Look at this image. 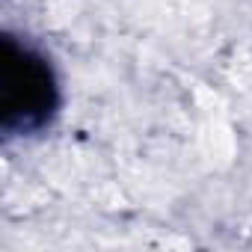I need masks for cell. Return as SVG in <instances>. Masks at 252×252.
Listing matches in <instances>:
<instances>
[{
    "label": "cell",
    "instance_id": "1",
    "mask_svg": "<svg viewBox=\"0 0 252 252\" xmlns=\"http://www.w3.org/2000/svg\"><path fill=\"white\" fill-rule=\"evenodd\" d=\"M57 104V86L48 63L30 48L3 42L0 65V116L6 131H30L42 125Z\"/></svg>",
    "mask_w": 252,
    "mask_h": 252
}]
</instances>
